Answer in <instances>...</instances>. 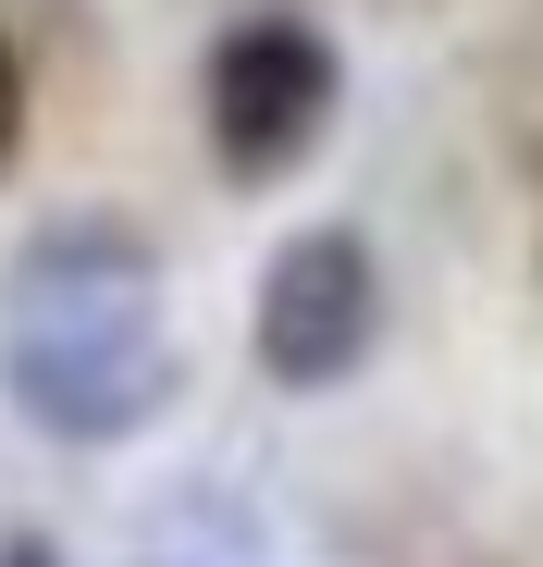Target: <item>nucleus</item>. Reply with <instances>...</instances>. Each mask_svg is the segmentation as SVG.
I'll use <instances>...</instances> for the list:
<instances>
[{
  "label": "nucleus",
  "mask_w": 543,
  "mask_h": 567,
  "mask_svg": "<svg viewBox=\"0 0 543 567\" xmlns=\"http://www.w3.org/2000/svg\"><path fill=\"white\" fill-rule=\"evenodd\" d=\"M198 124H211V161L235 185L297 173L321 148V124H334V50H321V25H297V13L223 25V50L198 74Z\"/></svg>",
  "instance_id": "obj_2"
},
{
  "label": "nucleus",
  "mask_w": 543,
  "mask_h": 567,
  "mask_svg": "<svg viewBox=\"0 0 543 567\" xmlns=\"http://www.w3.org/2000/svg\"><path fill=\"white\" fill-rule=\"evenodd\" d=\"M13 148H25V62L0 50V173H13Z\"/></svg>",
  "instance_id": "obj_4"
},
{
  "label": "nucleus",
  "mask_w": 543,
  "mask_h": 567,
  "mask_svg": "<svg viewBox=\"0 0 543 567\" xmlns=\"http://www.w3.org/2000/svg\"><path fill=\"white\" fill-rule=\"evenodd\" d=\"M186 358L161 309V247L124 223H50L0 271V395L50 444H124L173 408Z\"/></svg>",
  "instance_id": "obj_1"
},
{
  "label": "nucleus",
  "mask_w": 543,
  "mask_h": 567,
  "mask_svg": "<svg viewBox=\"0 0 543 567\" xmlns=\"http://www.w3.org/2000/svg\"><path fill=\"white\" fill-rule=\"evenodd\" d=\"M0 567H62V543L50 530H0Z\"/></svg>",
  "instance_id": "obj_5"
},
{
  "label": "nucleus",
  "mask_w": 543,
  "mask_h": 567,
  "mask_svg": "<svg viewBox=\"0 0 543 567\" xmlns=\"http://www.w3.org/2000/svg\"><path fill=\"white\" fill-rule=\"evenodd\" d=\"M383 333V259L358 247L346 223H309L259 259V309H247V346L285 395H334Z\"/></svg>",
  "instance_id": "obj_3"
}]
</instances>
